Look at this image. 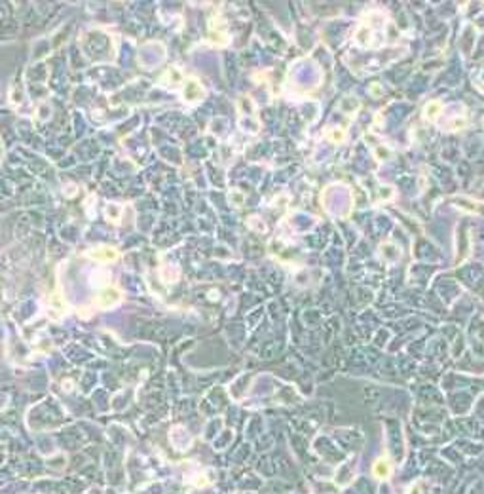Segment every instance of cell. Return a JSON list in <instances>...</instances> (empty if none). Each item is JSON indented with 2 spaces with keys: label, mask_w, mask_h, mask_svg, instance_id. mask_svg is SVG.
Returning <instances> with one entry per match:
<instances>
[{
  "label": "cell",
  "mask_w": 484,
  "mask_h": 494,
  "mask_svg": "<svg viewBox=\"0 0 484 494\" xmlns=\"http://www.w3.org/2000/svg\"><path fill=\"white\" fill-rule=\"evenodd\" d=\"M327 137L330 141H334V143H342V141L346 139V133H344L342 128H334V131H328Z\"/></svg>",
  "instance_id": "cell-4"
},
{
  "label": "cell",
  "mask_w": 484,
  "mask_h": 494,
  "mask_svg": "<svg viewBox=\"0 0 484 494\" xmlns=\"http://www.w3.org/2000/svg\"><path fill=\"white\" fill-rule=\"evenodd\" d=\"M439 112H441V103L433 101V103H429V105H427V107H426V116H427V120H435Z\"/></svg>",
  "instance_id": "cell-3"
},
{
  "label": "cell",
  "mask_w": 484,
  "mask_h": 494,
  "mask_svg": "<svg viewBox=\"0 0 484 494\" xmlns=\"http://www.w3.org/2000/svg\"><path fill=\"white\" fill-rule=\"evenodd\" d=\"M372 473H374L376 479H387L389 473H391V466L385 458H378L372 466Z\"/></svg>",
  "instance_id": "cell-1"
},
{
  "label": "cell",
  "mask_w": 484,
  "mask_h": 494,
  "mask_svg": "<svg viewBox=\"0 0 484 494\" xmlns=\"http://www.w3.org/2000/svg\"><path fill=\"white\" fill-rule=\"evenodd\" d=\"M120 301V293L116 289H110V291H105L103 295L99 297V304L103 308H108V306H114L116 302Z\"/></svg>",
  "instance_id": "cell-2"
}]
</instances>
